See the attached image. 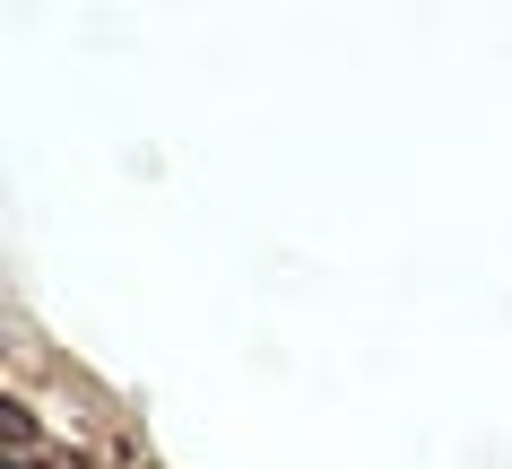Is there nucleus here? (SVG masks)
I'll use <instances>...</instances> for the list:
<instances>
[{
	"label": "nucleus",
	"mask_w": 512,
	"mask_h": 469,
	"mask_svg": "<svg viewBox=\"0 0 512 469\" xmlns=\"http://www.w3.org/2000/svg\"><path fill=\"white\" fill-rule=\"evenodd\" d=\"M9 469H27V461H9Z\"/></svg>",
	"instance_id": "f257e3e1"
}]
</instances>
